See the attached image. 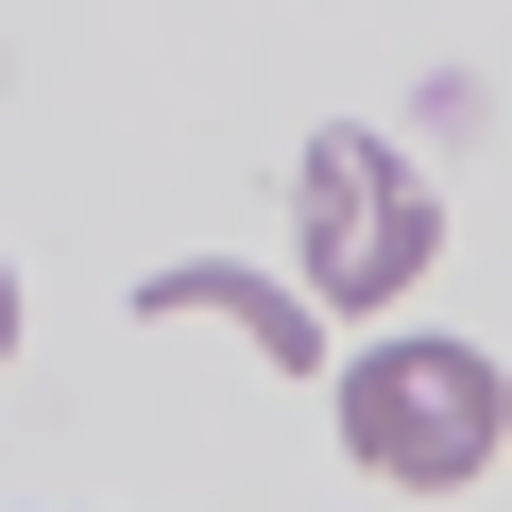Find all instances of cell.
<instances>
[{
    "label": "cell",
    "mask_w": 512,
    "mask_h": 512,
    "mask_svg": "<svg viewBox=\"0 0 512 512\" xmlns=\"http://www.w3.org/2000/svg\"><path fill=\"white\" fill-rule=\"evenodd\" d=\"M291 256H308V308H393L444 256V205H427V171L376 120H325L308 171H291Z\"/></svg>",
    "instance_id": "obj_2"
},
{
    "label": "cell",
    "mask_w": 512,
    "mask_h": 512,
    "mask_svg": "<svg viewBox=\"0 0 512 512\" xmlns=\"http://www.w3.org/2000/svg\"><path fill=\"white\" fill-rule=\"evenodd\" d=\"M325 393H342V461L393 478V495H461V478L512 444V376H495L478 342H444V325H376Z\"/></svg>",
    "instance_id": "obj_1"
},
{
    "label": "cell",
    "mask_w": 512,
    "mask_h": 512,
    "mask_svg": "<svg viewBox=\"0 0 512 512\" xmlns=\"http://www.w3.org/2000/svg\"><path fill=\"white\" fill-rule=\"evenodd\" d=\"M171 308H222V325L274 342V359H325L308 274H256V256H154V274H137V325H171Z\"/></svg>",
    "instance_id": "obj_3"
},
{
    "label": "cell",
    "mask_w": 512,
    "mask_h": 512,
    "mask_svg": "<svg viewBox=\"0 0 512 512\" xmlns=\"http://www.w3.org/2000/svg\"><path fill=\"white\" fill-rule=\"evenodd\" d=\"M0 359H18V256H0Z\"/></svg>",
    "instance_id": "obj_4"
}]
</instances>
